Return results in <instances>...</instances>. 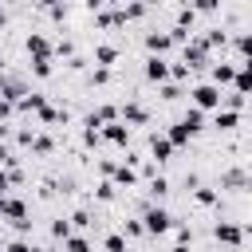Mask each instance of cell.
Listing matches in <instances>:
<instances>
[{
  "instance_id": "obj_23",
  "label": "cell",
  "mask_w": 252,
  "mask_h": 252,
  "mask_svg": "<svg viewBox=\"0 0 252 252\" xmlns=\"http://www.w3.org/2000/svg\"><path fill=\"white\" fill-rule=\"evenodd\" d=\"M165 193H169V181H165V177H154V181H150V197H154V201H161Z\"/></svg>"
},
{
  "instance_id": "obj_26",
  "label": "cell",
  "mask_w": 252,
  "mask_h": 252,
  "mask_svg": "<svg viewBox=\"0 0 252 252\" xmlns=\"http://www.w3.org/2000/svg\"><path fill=\"white\" fill-rule=\"evenodd\" d=\"M32 71H35L39 79H47V75H51V59H32Z\"/></svg>"
},
{
  "instance_id": "obj_14",
  "label": "cell",
  "mask_w": 252,
  "mask_h": 252,
  "mask_svg": "<svg viewBox=\"0 0 252 252\" xmlns=\"http://www.w3.org/2000/svg\"><path fill=\"white\" fill-rule=\"evenodd\" d=\"M232 87H236L232 94H240V98L248 94V87H252V71H248V63H240V67H236V75H232Z\"/></svg>"
},
{
  "instance_id": "obj_35",
  "label": "cell",
  "mask_w": 252,
  "mask_h": 252,
  "mask_svg": "<svg viewBox=\"0 0 252 252\" xmlns=\"http://www.w3.org/2000/svg\"><path fill=\"white\" fill-rule=\"evenodd\" d=\"M169 252H189V248H185V244H177V248H169Z\"/></svg>"
},
{
  "instance_id": "obj_1",
  "label": "cell",
  "mask_w": 252,
  "mask_h": 252,
  "mask_svg": "<svg viewBox=\"0 0 252 252\" xmlns=\"http://www.w3.org/2000/svg\"><path fill=\"white\" fill-rule=\"evenodd\" d=\"M189 98H193V110H220V102H224V91L220 87H213V83H197L193 91H189Z\"/></svg>"
},
{
  "instance_id": "obj_12",
  "label": "cell",
  "mask_w": 252,
  "mask_h": 252,
  "mask_svg": "<svg viewBox=\"0 0 252 252\" xmlns=\"http://www.w3.org/2000/svg\"><path fill=\"white\" fill-rule=\"evenodd\" d=\"M232 75H236V67H232V63H213L209 83H213V87H224V83H232Z\"/></svg>"
},
{
  "instance_id": "obj_36",
  "label": "cell",
  "mask_w": 252,
  "mask_h": 252,
  "mask_svg": "<svg viewBox=\"0 0 252 252\" xmlns=\"http://www.w3.org/2000/svg\"><path fill=\"white\" fill-rule=\"evenodd\" d=\"M0 252H4V236H0Z\"/></svg>"
},
{
  "instance_id": "obj_24",
  "label": "cell",
  "mask_w": 252,
  "mask_h": 252,
  "mask_svg": "<svg viewBox=\"0 0 252 252\" xmlns=\"http://www.w3.org/2000/svg\"><path fill=\"white\" fill-rule=\"evenodd\" d=\"M51 236H55V240H67V236H71V220H63V217L51 220Z\"/></svg>"
},
{
  "instance_id": "obj_7",
  "label": "cell",
  "mask_w": 252,
  "mask_h": 252,
  "mask_svg": "<svg viewBox=\"0 0 252 252\" xmlns=\"http://www.w3.org/2000/svg\"><path fill=\"white\" fill-rule=\"evenodd\" d=\"M24 47H28L32 59H51V39H47L43 32H32V35L24 39Z\"/></svg>"
},
{
  "instance_id": "obj_31",
  "label": "cell",
  "mask_w": 252,
  "mask_h": 252,
  "mask_svg": "<svg viewBox=\"0 0 252 252\" xmlns=\"http://www.w3.org/2000/svg\"><path fill=\"white\" fill-rule=\"evenodd\" d=\"M71 224H79V228H87V224H91V213H83V209H79V213H71Z\"/></svg>"
},
{
  "instance_id": "obj_17",
  "label": "cell",
  "mask_w": 252,
  "mask_h": 252,
  "mask_svg": "<svg viewBox=\"0 0 252 252\" xmlns=\"http://www.w3.org/2000/svg\"><path fill=\"white\" fill-rule=\"evenodd\" d=\"M16 106H20V110H35V114H39V110L47 106V98H43V94H35V91H28V94H24Z\"/></svg>"
},
{
  "instance_id": "obj_2",
  "label": "cell",
  "mask_w": 252,
  "mask_h": 252,
  "mask_svg": "<svg viewBox=\"0 0 252 252\" xmlns=\"http://www.w3.org/2000/svg\"><path fill=\"white\" fill-rule=\"evenodd\" d=\"M173 228V217H169V209H161V205H150L146 213H142V232H150V236H161V232H169Z\"/></svg>"
},
{
  "instance_id": "obj_16",
  "label": "cell",
  "mask_w": 252,
  "mask_h": 252,
  "mask_svg": "<svg viewBox=\"0 0 252 252\" xmlns=\"http://www.w3.org/2000/svg\"><path fill=\"white\" fill-rule=\"evenodd\" d=\"M213 126H217V130H236V126H240V114H236V110H217Z\"/></svg>"
},
{
  "instance_id": "obj_6",
  "label": "cell",
  "mask_w": 252,
  "mask_h": 252,
  "mask_svg": "<svg viewBox=\"0 0 252 252\" xmlns=\"http://www.w3.org/2000/svg\"><path fill=\"white\" fill-rule=\"evenodd\" d=\"M213 236H217L220 244H232V248H236V244H244V228H240V224H232V220H217V224H213Z\"/></svg>"
},
{
  "instance_id": "obj_4",
  "label": "cell",
  "mask_w": 252,
  "mask_h": 252,
  "mask_svg": "<svg viewBox=\"0 0 252 252\" xmlns=\"http://www.w3.org/2000/svg\"><path fill=\"white\" fill-rule=\"evenodd\" d=\"M0 217L12 220L16 228H28V224H32V220H28V205H24L20 197H0Z\"/></svg>"
},
{
  "instance_id": "obj_3",
  "label": "cell",
  "mask_w": 252,
  "mask_h": 252,
  "mask_svg": "<svg viewBox=\"0 0 252 252\" xmlns=\"http://www.w3.org/2000/svg\"><path fill=\"white\" fill-rule=\"evenodd\" d=\"M205 63H209V47H205V39H201V35L185 39V47H181V67L193 71V67H205Z\"/></svg>"
},
{
  "instance_id": "obj_20",
  "label": "cell",
  "mask_w": 252,
  "mask_h": 252,
  "mask_svg": "<svg viewBox=\"0 0 252 252\" xmlns=\"http://www.w3.org/2000/svg\"><path fill=\"white\" fill-rule=\"evenodd\" d=\"M63 252H91V240L87 236H67L63 240Z\"/></svg>"
},
{
  "instance_id": "obj_22",
  "label": "cell",
  "mask_w": 252,
  "mask_h": 252,
  "mask_svg": "<svg viewBox=\"0 0 252 252\" xmlns=\"http://www.w3.org/2000/svg\"><path fill=\"white\" fill-rule=\"evenodd\" d=\"M102 248H106V252H126V236H122V232H110V236L102 240Z\"/></svg>"
},
{
  "instance_id": "obj_38",
  "label": "cell",
  "mask_w": 252,
  "mask_h": 252,
  "mask_svg": "<svg viewBox=\"0 0 252 252\" xmlns=\"http://www.w3.org/2000/svg\"><path fill=\"white\" fill-rule=\"evenodd\" d=\"M0 63H4V59H0Z\"/></svg>"
},
{
  "instance_id": "obj_15",
  "label": "cell",
  "mask_w": 252,
  "mask_h": 252,
  "mask_svg": "<svg viewBox=\"0 0 252 252\" xmlns=\"http://www.w3.org/2000/svg\"><path fill=\"white\" fill-rule=\"evenodd\" d=\"M189 138H193V134H189V126H185V122H181V118H177V122H173V126H169V134H165V142H169V146H173V150H177V146H185V142H189Z\"/></svg>"
},
{
  "instance_id": "obj_9",
  "label": "cell",
  "mask_w": 252,
  "mask_h": 252,
  "mask_svg": "<svg viewBox=\"0 0 252 252\" xmlns=\"http://www.w3.org/2000/svg\"><path fill=\"white\" fill-rule=\"evenodd\" d=\"M146 79H150V83H165V79H169V63H165L161 55H150V59H146Z\"/></svg>"
},
{
  "instance_id": "obj_5",
  "label": "cell",
  "mask_w": 252,
  "mask_h": 252,
  "mask_svg": "<svg viewBox=\"0 0 252 252\" xmlns=\"http://www.w3.org/2000/svg\"><path fill=\"white\" fill-rule=\"evenodd\" d=\"M118 122H122V126H146V122H150V110H146L142 102H122V106H118Z\"/></svg>"
},
{
  "instance_id": "obj_29",
  "label": "cell",
  "mask_w": 252,
  "mask_h": 252,
  "mask_svg": "<svg viewBox=\"0 0 252 252\" xmlns=\"http://www.w3.org/2000/svg\"><path fill=\"white\" fill-rule=\"evenodd\" d=\"M94 193H98V201H114V193H118V189H114L110 181H102V185H98Z\"/></svg>"
},
{
  "instance_id": "obj_34",
  "label": "cell",
  "mask_w": 252,
  "mask_h": 252,
  "mask_svg": "<svg viewBox=\"0 0 252 252\" xmlns=\"http://www.w3.org/2000/svg\"><path fill=\"white\" fill-rule=\"evenodd\" d=\"M8 114H12V106H8L4 98H0V118H8Z\"/></svg>"
},
{
  "instance_id": "obj_10",
  "label": "cell",
  "mask_w": 252,
  "mask_h": 252,
  "mask_svg": "<svg viewBox=\"0 0 252 252\" xmlns=\"http://www.w3.org/2000/svg\"><path fill=\"white\" fill-rule=\"evenodd\" d=\"M114 59H118V47H114V43H98V47H94V63H98V71H110Z\"/></svg>"
},
{
  "instance_id": "obj_27",
  "label": "cell",
  "mask_w": 252,
  "mask_h": 252,
  "mask_svg": "<svg viewBox=\"0 0 252 252\" xmlns=\"http://www.w3.org/2000/svg\"><path fill=\"white\" fill-rule=\"evenodd\" d=\"M161 98H165V102L181 98V87H177V83H161Z\"/></svg>"
},
{
  "instance_id": "obj_25",
  "label": "cell",
  "mask_w": 252,
  "mask_h": 252,
  "mask_svg": "<svg viewBox=\"0 0 252 252\" xmlns=\"http://www.w3.org/2000/svg\"><path fill=\"white\" fill-rule=\"evenodd\" d=\"M28 146H32L35 154H47V150H51V138H47V134H32V142H28Z\"/></svg>"
},
{
  "instance_id": "obj_32",
  "label": "cell",
  "mask_w": 252,
  "mask_h": 252,
  "mask_svg": "<svg viewBox=\"0 0 252 252\" xmlns=\"http://www.w3.org/2000/svg\"><path fill=\"white\" fill-rule=\"evenodd\" d=\"M189 240H193V232H189L185 224H177V244H185V248H189Z\"/></svg>"
},
{
  "instance_id": "obj_33",
  "label": "cell",
  "mask_w": 252,
  "mask_h": 252,
  "mask_svg": "<svg viewBox=\"0 0 252 252\" xmlns=\"http://www.w3.org/2000/svg\"><path fill=\"white\" fill-rule=\"evenodd\" d=\"M126 236H142V220H126Z\"/></svg>"
},
{
  "instance_id": "obj_21",
  "label": "cell",
  "mask_w": 252,
  "mask_h": 252,
  "mask_svg": "<svg viewBox=\"0 0 252 252\" xmlns=\"http://www.w3.org/2000/svg\"><path fill=\"white\" fill-rule=\"evenodd\" d=\"M181 122H185V126H189V134H197V130H201V126H205V114H201V110H193V106H189V114H185V118H181Z\"/></svg>"
},
{
  "instance_id": "obj_37",
  "label": "cell",
  "mask_w": 252,
  "mask_h": 252,
  "mask_svg": "<svg viewBox=\"0 0 252 252\" xmlns=\"http://www.w3.org/2000/svg\"><path fill=\"white\" fill-rule=\"evenodd\" d=\"M126 252H130V248H126Z\"/></svg>"
},
{
  "instance_id": "obj_8",
  "label": "cell",
  "mask_w": 252,
  "mask_h": 252,
  "mask_svg": "<svg viewBox=\"0 0 252 252\" xmlns=\"http://www.w3.org/2000/svg\"><path fill=\"white\" fill-rule=\"evenodd\" d=\"M98 138H106L110 146H126V142H130V126H122V122H106V126L98 130Z\"/></svg>"
},
{
  "instance_id": "obj_28",
  "label": "cell",
  "mask_w": 252,
  "mask_h": 252,
  "mask_svg": "<svg viewBox=\"0 0 252 252\" xmlns=\"http://www.w3.org/2000/svg\"><path fill=\"white\" fill-rule=\"evenodd\" d=\"M4 252H39V248L28 244V240H12V244H4Z\"/></svg>"
},
{
  "instance_id": "obj_11",
  "label": "cell",
  "mask_w": 252,
  "mask_h": 252,
  "mask_svg": "<svg viewBox=\"0 0 252 252\" xmlns=\"http://www.w3.org/2000/svg\"><path fill=\"white\" fill-rule=\"evenodd\" d=\"M146 47H150V55H161V51L173 47V39H169V32H150L146 35Z\"/></svg>"
},
{
  "instance_id": "obj_18",
  "label": "cell",
  "mask_w": 252,
  "mask_h": 252,
  "mask_svg": "<svg viewBox=\"0 0 252 252\" xmlns=\"http://www.w3.org/2000/svg\"><path fill=\"white\" fill-rule=\"evenodd\" d=\"M63 118H67V110H59V106H51V102L39 110V122H47V126H55V122H63Z\"/></svg>"
},
{
  "instance_id": "obj_19",
  "label": "cell",
  "mask_w": 252,
  "mask_h": 252,
  "mask_svg": "<svg viewBox=\"0 0 252 252\" xmlns=\"http://www.w3.org/2000/svg\"><path fill=\"white\" fill-rule=\"evenodd\" d=\"M193 201H197L201 209H213V205H217V189H209V185H201V189L193 193Z\"/></svg>"
},
{
  "instance_id": "obj_30",
  "label": "cell",
  "mask_w": 252,
  "mask_h": 252,
  "mask_svg": "<svg viewBox=\"0 0 252 252\" xmlns=\"http://www.w3.org/2000/svg\"><path fill=\"white\" fill-rule=\"evenodd\" d=\"M244 181H248V177H244V169H232V173H228V177H224V185H236V189H240V185H244Z\"/></svg>"
},
{
  "instance_id": "obj_13",
  "label": "cell",
  "mask_w": 252,
  "mask_h": 252,
  "mask_svg": "<svg viewBox=\"0 0 252 252\" xmlns=\"http://www.w3.org/2000/svg\"><path fill=\"white\" fill-rule=\"evenodd\" d=\"M150 154H154L158 161H169V158H173V146L165 142V134H150Z\"/></svg>"
}]
</instances>
